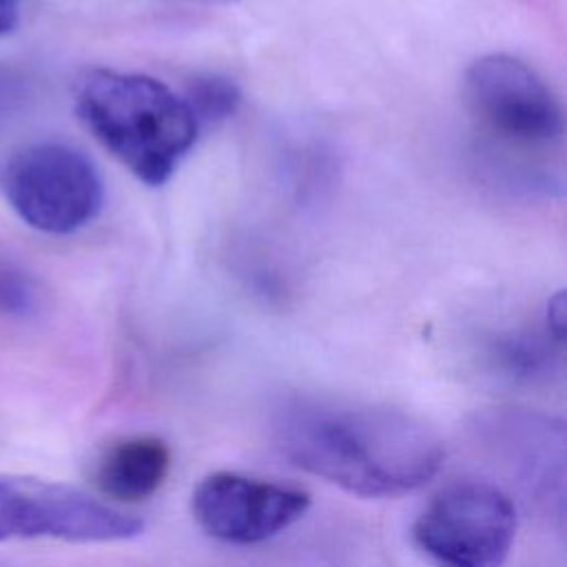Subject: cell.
I'll return each instance as SVG.
<instances>
[{
    "label": "cell",
    "instance_id": "4",
    "mask_svg": "<svg viewBox=\"0 0 567 567\" xmlns=\"http://www.w3.org/2000/svg\"><path fill=\"white\" fill-rule=\"evenodd\" d=\"M516 527V505L505 489L461 481L427 501L410 536L432 567H505Z\"/></svg>",
    "mask_w": 567,
    "mask_h": 567
},
{
    "label": "cell",
    "instance_id": "1",
    "mask_svg": "<svg viewBox=\"0 0 567 567\" xmlns=\"http://www.w3.org/2000/svg\"><path fill=\"white\" fill-rule=\"evenodd\" d=\"M275 441L299 470L363 498H396L430 483L445 461L439 434L414 414L374 403L295 399Z\"/></svg>",
    "mask_w": 567,
    "mask_h": 567
},
{
    "label": "cell",
    "instance_id": "13",
    "mask_svg": "<svg viewBox=\"0 0 567 567\" xmlns=\"http://www.w3.org/2000/svg\"><path fill=\"white\" fill-rule=\"evenodd\" d=\"M543 326L565 343V332H567V299L565 292L558 290L547 299L545 315H543Z\"/></svg>",
    "mask_w": 567,
    "mask_h": 567
},
{
    "label": "cell",
    "instance_id": "6",
    "mask_svg": "<svg viewBox=\"0 0 567 567\" xmlns=\"http://www.w3.org/2000/svg\"><path fill=\"white\" fill-rule=\"evenodd\" d=\"M463 95L481 126L516 146H551L565 133V115L549 84L520 58L487 53L463 75Z\"/></svg>",
    "mask_w": 567,
    "mask_h": 567
},
{
    "label": "cell",
    "instance_id": "5",
    "mask_svg": "<svg viewBox=\"0 0 567 567\" xmlns=\"http://www.w3.org/2000/svg\"><path fill=\"white\" fill-rule=\"evenodd\" d=\"M144 532V520L66 483L0 474V540L51 538L120 543Z\"/></svg>",
    "mask_w": 567,
    "mask_h": 567
},
{
    "label": "cell",
    "instance_id": "7",
    "mask_svg": "<svg viewBox=\"0 0 567 567\" xmlns=\"http://www.w3.org/2000/svg\"><path fill=\"white\" fill-rule=\"evenodd\" d=\"M310 509L301 487L219 470L204 476L190 494L199 529L226 545H259L299 523Z\"/></svg>",
    "mask_w": 567,
    "mask_h": 567
},
{
    "label": "cell",
    "instance_id": "10",
    "mask_svg": "<svg viewBox=\"0 0 567 567\" xmlns=\"http://www.w3.org/2000/svg\"><path fill=\"white\" fill-rule=\"evenodd\" d=\"M483 363L498 379L516 385L549 383L563 370V341L543 323L489 332L483 341Z\"/></svg>",
    "mask_w": 567,
    "mask_h": 567
},
{
    "label": "cell",
    "instance_id": "11",
    "mask_svg": "<svg viewBox=\"0 0 567 567\" xmlns=\"http://www.w3.org/2000/svg\"><path fill=\"white\" fill-rule=\"evenodd\" d=\"M193 115L202 124H219L233 117L241 104V89L235 80L219 73L195 75L184 93Z\"/></svg>",
    "mask_w": 567,
    "mask_h": 567
},
{
    "label": "cell",
    "instance_id": "14",
    "mask_svg": "<svg viewBox=\"0 0 567 567\" xmlns=\"http://www.w3.org/2000/svg\"><path fill=\"white\" fill-rule=\"evenodd\" d=\"M22 0H0V35L11 33L20 22Z\"/></svg>",
    "mask_w": 567,
    "mask_h": 567
},
{
    "label": "cell",
    "instance_id": "12",
    "mask_svg": "<svg viewBox=\"0 0 567 567\" xmlns=\"http://www.w3.org/2000/svg\"><path fill=\"white\" fill-rule=\"evenodd\" d=\"M38 306V290L33 279L0 252V315L24 317L31 315Z\"/></svg>",
    "mask_w": 567,
    "mask_h": 567
},
{
    "label": "cell",
    "instance_id": "9",
    "mask_svg": "<svg viewBox=\"0 0 567 567\" xmlns=\"http://www.w3.org/2000/svg\"><path fill=\"white\" fill-rule=\"evenodd\" d=\"M173 467L166 439L151 432L111 441L93 463V483L109 503H142L162 489Z\"/></svg>",
    "mask_w": 567,
    "mask_h": 567
},
{
    "label": "cell",
    "instance_id": "8",
    "mask_svg": "<svg viewBox=\"0 0 567 567\" xmlns=\"http://www.w3.org/2000/svg\"><path fill=\"white\" fill-rule=\"evenodd\" d=\"M476 434L496 463L545 509L563 516L565 427L551 416L503 408L476 419Z\"/></svg>",
    "mask_w": 567,
    "mask_h": 567
},
{
    "label": "cell",
    "instance_id": "2",
    "mask_svg": "<svg viewBox=\"0 0 567 567\" xmlns=\"http://www.w3.org/2000/svg\"><path fill=\"white\" fill-rule=\"evenodd\" d=\"M84 128L140 182L166 184L199 135L184 95L146 73L86 69L73 86Z\"/></svg>",
    "mask_w": 567,
    "mask_h": 567
},
{
    "label": "cell",
    "instance_id": "15",
    "mask_svg": "<svg viewBox=\"0 0 567 567\" xmlns=\"http://www.w3.org/2000/svg\"><path fill=\"white\" fill-rule=\"evenodd\" d=\"M204 2H221V4H226V2H235V0H204Z\"/></svg>",
    "mask_w": 567,
    "mask_h": 567
},
{
    "label": "cell",
    "instance_id": "3",
    "mask_svg": "<svg viewBox=\"0 0 567 567\" xmlns=\"http://www.w3.org/2000/svg\"><path fill=\"white\" fill-rule=\"evenodd\" d=\"M0 195L33 230L73 235L104 206V182L78 146L42 140L0 159Z\"/></svg>",
    "mask_w": 567,
    "mask_h": 567
}]
</instances>
